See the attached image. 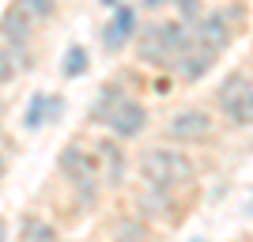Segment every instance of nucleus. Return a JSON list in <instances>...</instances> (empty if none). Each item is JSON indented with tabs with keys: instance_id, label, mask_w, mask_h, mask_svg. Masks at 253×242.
Returning <instances> with one entry per match:
<instances>
[{
	"instance_id": "f257e3e1",
	"label": "nucleus",
	"mask_w": 253,
	"mask_h": 242,
	"mask_svg": "<svg viewBox=\"0 0 253 242\" xmlns=\"http://www.w3.org/2000/svg\"><path fill=\"white\" fill-rule=\"evenodd\" d=\"M91 121H102L114 137L128 140V137H136V133H144V125H148V110H144L140 102H132L125 91L106 87L102 95H98V102L91 106Z\"/></svg>"
},
{
	"instance_id": "f03ea898",
	"label": "nucleus",
	"mask_w": 253,
	"mask_h": 242,
	"mask_svg": "<svg viewBox=\"0 0 253 242\" xmlns=\"http://www.w3.org/2000/svg\"><path fill=\"white\" fill-rule=\"evenodd\" d=\"M136 167L140 178L148 186H159V190H174V186H185L193 178V159L178 147H148L136 159Z\"/></svg>"
},
{
	"instance_id": "7ed1b4c3",
	"label": "nucleus",
	"mask_w": 253,
	"mask_h": 242,
	"mask_svg": "<svg viewBox=\"0 0 253 242\" xmlns=\"http://www.w3.org/2000/svg\"><path fill=\"white\" fill-rule=\"evenodd\" d=\"M185 46H189V31L181 23H151L140 31V53L151 64H167V61L178 64Z\"/></svg>"
},
{
	"instance_id": "20e7f679",
	"label": "nucleus",
	"mask_w": 253,
	"mask_h": 242,
	"mask_svg": "<svg viewBox=\"0 0 253 242\" xmlns=\"http://www.w3.org/2000/svg\"><path fill=\"white\" fill-rule=\"evenodd\" d=\"M215 102L234 125H253V80L246 72H231L215 91Z\"/></svg>"
},
{
	"instance_id": "39448f33",
	"label": "nucleus",
	"mask_w": 253,
	"mask_h": 242,
	"mask_svg": "<svg viewBox=\"0 0 253 242\" xmlns=\"http://www.w3.org/2000/svg\"><path fill=\"white\" fill-rule=\"evenodd\" d=\"M61 170L72 174V182L80 186V200L91 204L95 200V190H98V170H95V159L87 155L80 144H68L61 151Z\"/></svg>"
},
{
	"instance_id": "423d86ee",
	"label": "nucleus",
	"mask_w": 253,
	"mask_h": 242,
	"mask_svg": "<svg viewBox=\"0 0 253 242\" xmlns=\"http://www.w3.org/2000/svg\"><path fill=\"white\" fill-rule=\"evenodd\" d=\"M0 38L8 42L11 57H19L23 68L31 64V38H34V27H31V19H27L19 8H8V11H4V19H0Z\"/></svg>"
},
{
	"instance_id": "0eeeda50",
	"label": "nucleus",
	"mask_w": 253,
	"mask_h": 242,
	"mask_svg": "<svg viewBox=\"0 0 253 242\" xmlns=\"http://www.w3.org/2000/svg\"><path fill=\"white\" fill-rule=\"evenodd\" d=\"M211 133V117L204 110H181L167 121V137L170 140H204Z\"/></svg>"
},
{
	"instance_id": "6e6552de",
	"label": "nucleus",
	"mask_w": 253,
	"mask_h": 242,
	"mask_svg": "<svg viewBox=\"0 0 253 242\" xmlns=\"http://www.w3.org/2000/svg\"><path fill=\"white\" fill-rule=\"evenodd\" d=\"M189 38H193L197 46H204V49H211V53L227 49V42H231V27H227V15H223V11H215V15L201 19V23H197V31H193Z\"/></svg>"
},
{
	"instance_id": "1a4fd4ad",
	"label": "nucleus",
	"mask_w": 253,
	"mask_h": 242,
	"mask_svg": "<svg viewBox=\"0 0 253 242\" xmlns=\"http://www.w3.org/2000/svg\"><path fill=\"white\" fill-rule=\"evenodd\" d=\"M132 34H136V11L132 8H117V15L106 23V31H102V46L106 49H121Z\"/></svg>"
},
{
	"instance_id": "9d476101",
	"label": "nucleus",
	"mask_w": 253,
	"mask_h": 242,
	"mask_svg": "<svg viewBox=\"0 0 253 242\" xmlns=\"http://www.w3.org/2000/svg\"><path fill=\"white\" fill-rule=\"evenodd\" d=\"M211 64H215V53L204 49V46H197L193 38H189V46H185V53L178 57V68H181V76H185V80H201Z\"/></svg>"
},
{
	"instance_id": "9b49d317",
	"label": "nucleus",
	"mask_w": 253,
	"mask_h": 242,
	"mask_svg": "<svg viewBox=\"0 0 253 242\" xmlns=\"http://www.w3.org/2000/svg\"><path fill=\"white\" fill-rule=\"evenodd\" d=\"M98 155L110 163L106 182H110V186H121V182H125V155H121V147H117L114 140H102V144H98Z\"/></svg>"
},
{
	"instance_id": "f8f14e48",
	"label": "nucleus",
	"mask_w": 253,
	"mask_h": 242,
	"mask_svg": "<svg viewBox=\"0 0 253 242\" xmlns=\"http://www.w3.org/2000/svg\"><path fill=\"white\" fill-rule=\"evenodd\" d=\"M11 8H19L31 23H45V19H53V11H57V0H15Z\"/></svg>"
},
{
	"instance_id": "ddd939ff",
	"label": "nucleus",
	"mask_w": 253,
	"mask_h": 242,
	"mask_svg": "<svg viewBox=\"0 0 253 242\" xmlns=\"http://www.w3.org/2000/svg\"><path fill=\"white\" fill-rule=\"evenodd\" d=\"M19 235H23V239H31V242H49V239H57V227L45 223V220H38V216H27L23 227H19Z\"/></svg>"
},
{
	"instance_id": "4468645a",
	"label": "nucleus",
	"mask_w": 253,
	"mask_h": 242,
	"mask_svg": "<svg viewBox=\"0 0 253 242\" xmlns=\"http://www.w3.org/2000/svg\"><path fill=\"white\" fill-rule=\"evenodd\" d=\"M167 208H170V190L148 186V193H144V212H148V216H167Z\"/></svg>"
},
{
	"instance_id": "2eb2a0df",
	"label": "nucleus",
	"mask_w": 253,
	"mask_h": 242,
	"mask_svg": "<svg viewBox=\"0 0 253 242\" xmlns=\"http://www.w3.org/2000/svg\"><path fill=\"white\" fill-rule=\"evenodd\" d=\"M84 72H87V49L84 46H72V49L64 53V76L76 80V76H84Z\"/></svg>"
},
{
	"instance_id": "dca6fc26",
	"label": "nucleus",
	"mask_w": 253,
	"mask_h": 242,
	"mask_svg": "<svg viewBox=\"0 0 253 242\" xmlns=\"http://www.w3.org/2000/svg\"><path fill=\"white\" fill-rule=\"evenodd\" d=\"M45 121V95H34L31 106H27V117H23V125L27 129H38Z\"/></svg>"
},
{
	"instance_id": "f3484780",
	"label": "nucleus",
	"mask_w": 253,
	"mask_h": 242,
	"mask_svg": "<svg viewBox=\"0 0 253 242\" xmlns=\"http://www.w3.org/2000/svg\"><path fill=\"white\" fill-rule=\"evenodd\" d=\"M15 72H19V64H15V57H11V49H8V46H0V84L15 80Z\"/></svg>"
},
{
	"instance_id": "a211bd4d",
	"label": "nucleus",
	"mask_w": 253,
	"mask_h": 242,
	"mask_svg": "<svg viewBox=\"0 0 253 242\" xmlns=\"http://www.w3.org/2000/svg\"><path fill=\"white\" fill-rule=\"evenodd\" d=\"M64 114V98L61 95H45V121H57Z\"/></svg>"
},
{
	"instance_id": "6ab92c4d",
	"label": "nucleus",
	"mask_w": 253,
	"mask_h": 242,
	"mask_svg": "<svg viewBox=\"0 0 253 242\" xmlns=\"http://www.w3.org/2000/svg\"><path fill=\"white\" fill-rule=\"evenodd\" d=\"M117 235H144V223H121V227H117Z\"/></svg>"
},
{
	"instance_id": "aec40b11",
	"label": "nucleus",
	"mask_w": 253,
	"mask_h": 242,
	"mask_svg": "<svg viewBox=\"0 0 253 242\" xmlns=\"http://www.w3.org/2000/svg\"><path fill=\"white\" fill-rule=\"evenodd\" d=\"M0 239H8V223L0 220Z\"/></svg>"
},
{
	"instance_id": "412c9836",
	"label": "nucleus",
	"mask_w": 253,
	"mask_h": 242,
	"mask_svg": "<svg viewBox=\"0 0 253 242\" xmlns=\"http://www.w3.org/2000/svg\"><path fill=\"white\" fill-rule=\"evenodd\" d=\"M144 4H148V8H159V4H167V0H144Z\"/></svg>"
},
{
	"instance_id": "4be33fe9",
	"label": "nucleus",
	"mask_w": 253,
	"mask_h": 242,
	"mask_svg": "<svg viewBox=\"0 0 253 242\" xmlns=\"http://www.w3.org/2000/svg\"><path fill=\"white\" fill-rule=\"evenodd\" d=\"M4 170H8V167H4V155H0V182H4Z\"/></svg>"
},
{
	"instance_id": "5701e85b",
	"label": "nucleus",
	"mask_w": 253,
	"mask_h": 242,
	"mask_svg": "<svg viewBox=\"0 0 253 242\" xmlns=\"http://www.w3.org/2000/svg\"><path fill=\"white\" fill-rule=\"evenodd\" d=\"M0 114H4V98H0Z\"/></svg>"
},
{
	"instance_id": "b1692460",
	"label": "nucleus",
	"mask_w": 253,
	"mask_h": 242,
	"mask_svg": "<svg viewBox=\"0 0 253 242\" xmlns=\"http://www.w3.org/2000/svg\"><path fill=\"white\" fill-rule=\"evenodd\" d=\"M102 4H117V0H102Z\"/></svg>"
}]
</instances>
